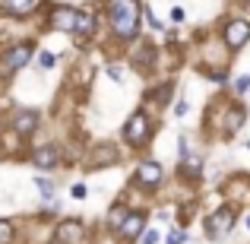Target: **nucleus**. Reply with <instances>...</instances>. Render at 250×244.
<instances>
[{
	"label": "nucleus",
	"instance_id": "f257e3e1",
	"mask_svg": "<svg viewBox=\"0 0 250 244\" xmlns=\"http://www.w3.org/2000/svg\"><path fill=\"white\" fill-rule=\"evenodd\" d=\"M104 13H108V25L117 38H124V42L136 38V32H140V0H108Z\"/></svg>",
	"mask_w": 250,
	"mask_h": 244
},
{
	"label": "nucleus",
	"instance_id": "f03ea898",
	"mask_svg": "<svg viewBox=\"0 0 250 244\" xmlns=\"http://www.w3.org/2000/svg\"><path fill=\"white\" fill-rule=\"evenodd\" d=\"M231 225H234V209H228V206L215 209V213L206 216V222H203V228H206L209 238H222V235H228Z\"/></svg>",
	"mask_w": 250,
	"mask_h": 244
},
{
	"label": "nucleus",
	"instance_id": "7ed1b4c3",
	"mask_svg": "<svg viewBox=\"0 0 250 244\" xmlns=\"http://www.w3.org/2000/svg\"><path fill=\"white\" fill-rule=\"evenodd\" d=\"M124 136H127L130 146H143V143H149V121L143 111H136V114H130L127 127H124Z\"/></svg>",
	"mask_w": 250,
	"mask_h": 244
},
{
	"label": "nucleus",
	"instance_id": "20e7f679",
	"mask_svg": "<svg viewBox=\"0 0 250 244\" xmlns=\"http://www.w3.org/2000/svg\"><path fill=\"white\" fill-rule=\"evenodd\" d=\"M222 38H225V44L231 51L244 48V44L250 42V22L247 19H231V22L225 25V32H222Z\"/></svg>",
	"mask_w": 250,
	"mask_h": 244
},
{
	"label": "nucleus",
	"instance_id": "39448f33",
	"mask_svg": "<svg viewBox=\"0 0 250 244\" xmlns=\"http://www.w3.org/2000/svg\"><path fill=\"white\" fill-rule=\"evenodd\" d=\"M143 225H146V216L143 213H127L121 219V225H117V235H121L124 241H136L143 235Z\"/></svg>",
	"mask_w": 250,
	"mask_h": 244
},
{
	"label": "nucleus",
	"instance_id": "423d86ee",
	"mask_svg": "<svg viewBox=\"0 0 250 244\" xmlns=\"http://www.w3.org/2000/svg\"><path fill=\"white\" fill-rule=\"evenodd\" d=\"M29 57H32V44H16V48H10L3 54V70L6 73H13V70H22L25 64H29Z\"/></svg>",
	"mask_w": 250,
	"mask_h": 244
},
{
	"label": "nucleus",
	"instance_id": "0eeeda50",
	"mask_svg": "<svg viewBox=\"0 0 250 244\" xmlns=\"http://www.w3.org/2000/svg\"><path fill=\"white\" fill-rule=\"evenodd\" d=\"M73 22H76V10H70V6H54L48 16V25L54 32H73Z\"/></svg>",
	"mask_w": 250,
	"mask_h": 244
},
{
	"label": "nucleus",
	"instance_id": "6e6552de",
	"mask_svg": "<svg viewBox=\"0 0 250 244\" xmlns=\"http://www.w3.org/2000/svg\"><path fill=\"white\" fill-rule=\"evenodd\" d=\"M136 184L140 187H159L162 184V165L159 162H143L136 168Z\"/></svg>",
	"mask_w": 250,
	"mask_h": 244
},
{
	"label": "nucleus",
	"instance_id": "1a4fd4ad",
	"mask_svg": "<svg viewBox=\"0 0 250 244\" xmlns=\"http://www.w3.org/2000/svg\"><path fill=\"white\" fill-rule=\"evenodd\" d=\"M35 127H38V114L32 108H19L16 114H13V130H16L19 136H29Z\"/></svg>",
	"mask_w": 250,
	"mask_h": 244
},
{
	"label": "nucleus",
	"instance_id": "9d476101",
	"mask_svg": "<svg viewBox=\"0 0 250 244\" xmlns=\"http://www.w3.org/2000/svg\"><path fill=\"white\" fill-rule=\"evenodd\" d=\"M98 29V19L92 16L89 10H76V22H73V32L80 38H85V35H92V32Z\"/></svg>",
	"mask_w": 250,
	"mask_h": 244
},
{
	"label": "nucleus",
	"instance_id": "9b49d317",
	"mask_svg": "<svg viewBox=\"0 0 250 244\" xmlns=\"http://www.w3.org/2000/svg\"><path fill=\"white\" fill-rule=\"evenodd\" d=\"M57 241L61 244H80L83 241V225L80 222H63V225L57 228Z\"/></svg>",
	"mask_w": 250,
	"mask_h": 244
},
{
	"label": "nucleus",
	"instance_id": "f8f14e48",
	"mask_svg": "<svg viewBox=\"0 0 250 244\" xmlns=\"http://www.w3.org/2000/svg\"><path fill=\"white\" fill-rule=\"evenodd\" d=\"M0 10H3L6 16H29V13L35 10V0H3Z\"/></svg>",
	"mask_w": 250,
	"mask_h": 244
},
{
	"label": "nucleus",
	"instance_id": "ddd939ff",
	"mask_svg": "<svg viewBox=\"0 0 250 244\" xmlns=\"http://www.w3.org/2000/svg\"><path fill=\"white\" fill-rule=\"evenodd\" d=\"M57 162H61V159H57V149H54V146L35 149V165H38V168H54Z\"/></svg>",
	"mask_w": 250,
	"mask_h": 244
},
{
	"label": "nucleus",
	"instance_id": "4468645a",
	"mask_svg": "<svg viewBox=\"0 0 250 244\" xmlns=\"http://www.w3.org/2000/svg\"><path fill=\"white\" fill-rule=\"evenodd\" d=\"M244 117H247V111L234 105V108H231V114H228V124H225V130H228V133H234V130H238L241 124H244Z\"/></svg>",
	"mask_w": 250,
	"mask_h": 244
},
{
	"label": "nucleus",
	"instance_id": "2eb2a0df",
	"mask_svg": "<svg viewBox=\"0 0 250 244\" xmlns=\"http://www.w3.org/2000/svg\"><path fill=\"white\" fill-rule=\"evenodd\" d=\"M35 187H38V194H42L44 200H54V184H51L48 177H35Z\"/></svg>",
	"mask_w": 250,
	"mask_h": 244
},
{
	"label": "nucleus",
	"instance_id": "dca6fc26",
	"mask_svg": "<svg viewBox=\"0 0 250 244\" xmlns=\"http://www.w3.org/2000/svg\"><path fill=\"white\" fill-rule=\"evenodd\" d=\"M13 235H16V228H13V222L0 219V244H10V241H13Z\"/></svg>",
	"mask_w": 250,
	"mask_h": 244
},
{
	"label": "nucleus",
	"instance_id": "f3484780",
	"mask_svg": "<svg viewBox=\"0 0 250 244\" xmlns=\"http://www.w3.org/2000/svg\"><path fill=\"white\" fill-rule=\"evenodd\" d=\"M152 57H155V48L146 44V48L140 51V61H136V64H140V67H152Z\"/></svg>",
	"mask_w": 250,
	"mask_h": 244
},
{
	"label": "nucleus",
	"instance_id": "a211bd4d",
	"mask_svg": "<svg viewBox=\"0 0 250 244\" xmlns=\"http://www.w3.org/2000/svg\"><path fill=\"white\" fill-rule=\"evenodd\" d=\"M38 67L51 70V67H54V54H51V51H42V54H38Z\"/></svg>",
	"mask_w": 250,
	"mask_h": 244
},
{
	"label": "nucleus",
	"instance_id": "6ab92c4d",
	"mask_svg": "<svg viewBox=\"0 0 250 244\" xmlns=\"http://www.w3.org/2000/svg\"><path fill=\"white\" fill-rule=\"evenodd\" d=\"M184 241H187V235H184L181 228H174L171 235H165V244H184Z\"/></svg>",
	"mask_w": 250,
	"mask_h": 244
},
{
	"label": "nucleus",
	"instance_id": "aec40b11",
	"mask_svg": "<svg viewBox=\"0 0 250 244\" xmlns=\"http://www.w3.org/2000/svg\"><path fill=\"white\" fill-rule=\"evenodd\" d=\"M234 89H238V92H247V89H250V73L238 76V80H234Z\"/></svg>",
	"mask_w": 250,
	"mask_h": 244
},
{
	"label": "nucleus",
	"instance_id": "412c9836",
	"mask_svg": "<svg viewBox=\"0 0 250 244\" xmlns=\"http://www.w3.org/2000/svg\"><path fill=\"white\" fill-rule=\"evenodd\" d=\"M124 216H127V209H121V206H117L114 213H111V225L117 228V225H121V219H124Z\"/></svg>",
	"mask_w": 250,
	"mask_h": 244
},
{
	"label": "nucleus",
	"instance_id": "4be33fe9",
	"mask_svg": "<svg viewBox=\"0 0 250 244\" xmlns=\"http://www.w3.org/2000/svg\"><path fill=\"white\" fill-rule=\"evenodd\" d=\"M143 244H159V232H155V228H149V232L143 235Z\"/></svg>",
	"mask_w": 250,
	"mask_h": 244
},
{
	"label": "nucleus",
	"instance_id": "5701e85b",
	"mask_svg": "<svg viewBox=\"0 0 250 244\" xmlns=\"http://www.w3.org/2000/svg\"><path fill=\"white\" fill-rule=\"evenodd\" d=\"M108 76H111V80H121V76H124V67H117V64H111V67H108Z\"/></svg>",
	"mask_w": 250,
	"mask_h": 244
},
{
	"label": "nucleus",
	"instance_id": "b1692460",
	"mask_svg": "<svg viewBox=\"0 0 250 244\" xmlns=\"http://www.w3.org/2000/svg\"><path fill=\"white\" fill-rule=\"evenodd\" d=\"M174 114H177V117H184V114H187V102H177V108H174Z\"/></svg>",
	"mask_w": 250,
	"mask_h": 244
},
{
	"label": "nucleus",
	"instance_id": "393cba45",
	"mask_svg": "<svg viewBox=\"0 0 250 244\" xmlns=\"http://www.w3.org/2000/svg\"><path fill=\"white\" fill-rule=\"evenodd\" d=\"M247 228H250V216H247Z\"/></svg>",
	"mask_w": 250,
	"mask_h": 244
},
{
	"label": "nucleus",
	"instance_id": "a878e982",
	"mask_svg": "<svg viewBox=\"0 0 250 244\" xmlns=\"http://www.w3.org/2000/svg\"><path fill=\"white\" fill-rule=\"evenodd\" d=\"M57 244H61V241H57Z\"/></svg>",
	"mask_w": 250,
	"mask_h": 244
}]
</instances>
